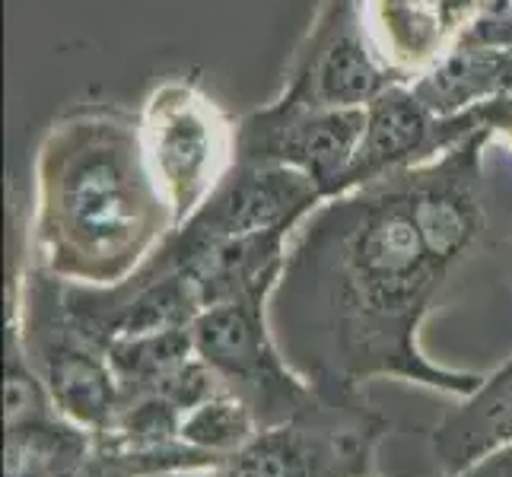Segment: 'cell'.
Masks as SVG:
<instances>
[{
  "mask_svg": "<svg viewBox=\"0 0 512 477\" xmlns=\"http://www.w3.org/2000/svg\"><path fill=\"white\" fill-rule=\"evenodd\" d=\"M449 277L411 214L404 169L388 172L312 214L271 293L277 347L331 401L360 398V385L379 376L465 398L484 379L417 350V331Z\"/></svg>",
  "mask_w": 512,
  "mask_h": 477,
  "instance_id": "1",
  "label": "cell"
},
{
  "mask_svg": "<svg viewBox=\"0 0 512 477\" xmlns=\"http://www.w3.org/2000/svg\"><path fill=\"white\" fill-rule=\"evenodd\" d=\"M140 115L121 105H74L48 125L35 153L32 264L77 287H115L172 236Z\"/></svg>",
  "mask_w": 512,
  "mask_h": 477,
  "instance_id": "2",
  "label": "cell"
},
{
  "mask_svg": "<svg viewBox=\"0 0 512 477\" xmlns=\"http://www.w3.org/2000/svg\"><path fill=\"white\" fill-rule=\"evenodd\" d=\"M10 318L20 328L26 357L45 382L55 408L90 433H105L121 408L115 369L64 303V280L32 268L10 274Z\"/></svg>",
  "mask_w": 512,
  "mask_h": 477,
  "instance_id": "3",
  "label": "cell"
},
{
  "mask_svg": "<svg viewBox=\"0 0 512 477\" xmlns=\"http://www.w3.org/2000/svg\"><path fill=\"white\" fill-rule=\"evenodd\" d=\"M236 125L239 121L188 77H169L144 99L140 140L175 229L198 214L236 169Z\"/></svg>",
  "mask_w": 512,
  "mask_h": 477,
  "instance_id": "4",
  "label": "cell"
},
{
  "mask_svg": "<svg viewBox=\"0 0 512 477\" xmlns=\"http://www.w3.org/2000/svg\"><path fill=\"white\" fill-rule=\"evenodd\" d=\"M274 287L277 280H264L226 303L204 309L191 322L194 353L217 376L223 392L252 411L258 433L280 427L319 401V392L284 360L268 328Z\"/></svg>",
  "mask_w": 512,
  "mask_h": 477,
  "instance_id": "5",
  "label": "cell"
},
{
  "mask_svg": "<svg viewBox=\"0 0 512 477\" xmlns=\"http://www.w3.org/2000/svg\"><path fill=\"white\" fill-rule=\"evenodd\" d=\"M385 420L363 398L319 401L280 427L255 433L220 465L226 477H369Z\"/></svg>",
  "mask_w": 512,
  "mask_h": 477,
  "instance_id": "6",
  "label": "cell"
},
{
  "mask_svg": "<svg viewBox=\"0 0 512 477\" xmlns=\"http://www.w3.org/2000/svg\"><path fill=\"white\" fill-rule=\"evenodd\" d=\"M401 83L376 55L363 0H322V10L287 70L280 99L309 109H366Z\"/></svg>",
  "mask_w": 512,
  "mask_h": 477,
  "instance_id": "7",
  "label": "cell"
},
{
  "mask_svg": "<svg viewBox=\"0 0 512 477\" xmlns=\"http://www.w3.org/2000/svg\"><path fill=\"white\" fill-rule=\"evenodd\" d=\"M366 109H309L274 99L236 125L239 163H277L306 172L325 198L344 194V182L360 137Z\"/></svg>",
  "mask_w": 512,
  "mask_h": 477,
  "instance_id": "8",
  "label": "cell"
},
{
  "mask_svg": "<svg viewBox=\"0 0 512 477\" xmlns=\"http://www.w3.org/2000/svg\"><path fill=\"white\" fill-rule=\"evenodd\" d=\"M325 201V191L299 169L277 163H236L198 214L179 229L194 239L290 233Z\"/></svg>",
  "mask_w": 512,
  "mask_h": 477,
  "instance_id": "9",
  "label": "cell"
},
{
  "mask_svg": "<svg viewBox=\"0 0 512 477\" xmlns=\"http://www.w3.org/2000/svg\"><path fill=\"white\" fill-rule=\"evenodd\" d=\"M478 125L471 112L439 118L427 109L411 83H392L366 105V128L353 156L344 191L382 179L388 172L417 166L423 159L449 150Z\"/></svg>",
  "mask_w": 512,
  "mask_h": 477,
  "instance_id": "10",
  "label": "cell"
},
{
  "mask_svg": "<svg viewBox=\"0 0 512 477\" xmlns=\"http://www.w3.org/2000/svg\"><path fill=\"white\" fill-rule=\"evenodd\" d=\"M484 0H363L376 55L401 83L420 80L465 42Z\"/></svg>",
  "mask_w": 512,
  "mask_h": 477,
  "instance_id": "11",
  "label": "cell"
},
{
  "mask_svg": "<svg viewBox=\"0 0 512 477\" xmlns=\"http://www.w3.org/2000/svg\"><path fill=\"white\" fill-rule=\"evenodd\" d=\"M512 443V360L487 376L462 408H455L433 433V452L446 477L462 474L484 455Z\"/></svg>",
  "mask_w": 512,
  "mask_h": 477,
  "instance_id": "12",
  "label": "cell"
},
{
  "mask_svg": "<svg viewBox=\"0 0 512 477\" xmlns=\"http://www.w3.org/2000/svg\"><path fill=\"white\" fill-rule=\"evenodd\" d=\"M411 86L433 115H465L490 99L512 96V48L458 45Z\"/></svg>",
  "mask_w": 512,
  "mask_h": 477,
  "instance_id": "13",
  "label": "cell"
},
{
  "mask_svg": "<svg viewBox=\"0 0 512 477\" xmlns=\"http://www.w3.org/2000/svg\"><path fill=\"white\" fill-rule=\"evenodd\" d=\"M255 433H258V423L252 417V411L245 408L239 398L220 392L185 414L179 439L194 449L229 458L245 443H252Z\"/></svg>",
  "mask_w": 512,
  "mask_h": 477,
  "instance_id": "14",
  "label": "cell"
},
{
  "mask_svg": "<svg viewBox=\"0 0 512 477\" xmlns=\"http://www.w3.org/2000/svg\"><path fill=\"white\" fill-rule=\"evenodd\" d=\"M471 115L478 118L481 128H487L493 137H503L512 147V96L490 99V102L478 105V109H471Z\"/></svg>",
  "mask_w": 512,
  "mask_h": 477,
  "instance_id": "15",
  "label": "cell"
},
{
  "mask_svg": "<svg viewBox=\"0 0 512 477\" xmlns=\"http://www.w3.org/2000/svg\"><path fill=\"white\" fill-rule=\"evenodd\" d=\"M455 477H512V443L484 455L481 462H474L471 468H465L462 474Z\"/></svg>",
  "mask_w": 512,
  "mask_h": 477,
  "instance_id": "16",
  "label": "cell"
}]
</instances>
